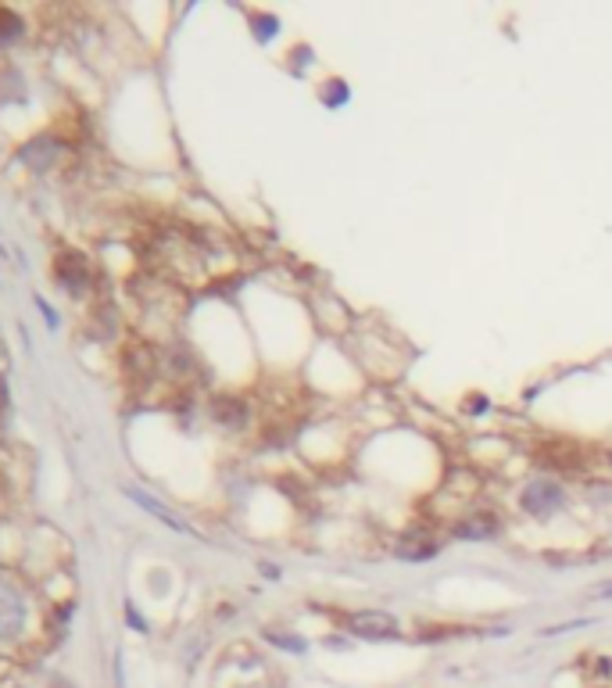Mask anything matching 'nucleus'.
<instances>
[{
	"label": "nucleus",
	"instance_id": "obj_1",
	"mask_svg": "<svg viewBox=\"0 0 612 688\" xmlns=\"http://www.w3.org/2000/svg\"><path fill=\"white\" fill-rule=\"evenodd\" d=\"M29 624V606L22 588L11 585L8 577H0V642H15L22 638Z\"/></svg>",
	"mask_w": 612,
	"mask_h": 688
},
{
	"label": "nucleus",
	"instance_id": "obj_2",
	"mask_svg": "<svg viewBox=\"0 0 612 688\" xmlns=\"http://www.w3.org/2000/svg\"><path fill=\"white\" fill-rule=\"evenodd\" d=\"M344 628L358 638H398V620L387 610H355L344 617Z\"/></svg>",
	"mask_w": 612,
	"mask_h": 688
},
{
	"label": "nucleus",
	"instance_id": "obj_3",
	"mask_svg": "<svg viewBox=\"0 0 612 688\" xmlns=\"http://www.w3.org/2000/svg\"><path fill=\"white\" fill-rule=\"evenodd\" d=\"M562 502H566V495H562V488L552 481H534L523 488V495H519L523 513L537 516V520H544V516H552L555 509H562Z\"/></svg>",
	"mask_w": 612,
	"mask_h": 688
},
{
	"label": "nucleus",
	"instance_id": "obj_4",
	"mask_svg": "<svg viewBox=\"0 0 612 688\" xmlns=\"http://www.w3.org/2000/svg\"><path fill=\"white\" fill-rule=\"evenodd\" d=\"M126 495H129V499H133L140 509H147V513H151V516H158V520H162L165 527H172V531H179V534H194V527L183 524V520H179V516L172 513V509H165V506H162V502H154L151 495H147V491H140V488H126Z\"/></svg>",
	"mask_w": 612,
	"mask_h": 688
},
{
	"label": "nucleus",
	"instance_id": "obj_5",
	"mask_svg": "<svg viewBox=\"0 0 612 688\" xmlns=\"http://www.w3.org/2000/svg\"><path fill=\"white\" fill-rule=\"evenodd\" d=\"M502 531L498 516L491 513H480V516H466L462 524H455V538H466V542H480V538H494Z\"/></svg>",
	"mask_w": 612,
	"mask_h": 688
},
{
	"label": "nucleus",
	"instance_id": "obj_6",
	"mask_svg": "<svg viewBox=\"0 0 612 688\" xmlns=\"http://www.w3.org/2000/svg\"><path fill=\"white\" fill-rule=\"evenodd\" d=\"M244 416H247L244 402H233V398H219V402H215V420H222L226 427H240Z\"/></svg>",
	"mask_w": 612,
	"mask_h": 688
},
{
	"label": "nucleus",
	"instance_id": "obj_7",
	"mask_svg": "<svg viewBox=\"0 0 612 688\" xmlns=\"http://www.w3.org/2000/svg\"><path fill=\"white\" fill-rule=\"evenodd\" d=\"M265 638H269L272 645H280V649H287V653H305L308 642L298 635H290V631H265Z\"/></svg>",
	"mask_w": 612,
	"mask_h": 688
},
{
	"label": "nucleus",
	"instance_id": "obj_8",
	"mask_svg": "<svg viewBox=\"0 0 612 688\" xmlns=\"http://www.w3.org/2000/svg\"><path fill=\"white\" fill-rule=\"evenodd\" d=\"M18 36H22V22H18L11 11L0 8V43H11V40H18Z\"/></svg>",
	"mask_w": 612,
	"mask_h": 688
},
{
	"label": "nucleus",
	"instance_id": "obj_9",
	"mask_svg": "<svg viewBox=\"0 0 612 688\" xmlns=\"http://www.w3.org/2000/svg\"><path fill=\"white\" fill-rule=\"evenodd\" d=\"M441 552V545L437 542H405V549H401V556L405 559H430Z\"/></svg>",
	"mask_w": 612,
	"mask_h": 688
},
{
	"label": "nucleus",
	"instance_id": "obj_10",
	"mask_svg": "<svg viewBox=\"0 0 612 688\" xmlns=\"http://www.w3.org/2000/svg\"><path fill=\"white\" fill-rule=\"evenodd\" d=\"M255 29H258V40H272V36H276V29H280V22H276V18L272 15H255Z\"/></svg>",
	"mask_w": 612,
	"mask_h": 688
},
{
	"label": "nucleus",
	"instance_id": "obj_11",
	"mask_svg": "<svg viewBox=\"0 0 612 688\" xmlns=\"http://www.w3.org/2000/svg\"><path fill=\"white\" fill-rule=\"evenodd\" d=\"M330 90H344V83H337V79H333ZM344 101H348L344 94H330V97H326V104H333V108H337V104H344Z\"/></svg>",
	"mask_w": 612,
	"mask_h": 688
},
{
	"label": "nucleus",
	"instance_id": "obj_12",
	"mask_svg": "<svg viewBox=\"0 0 612 688\" xmlns=\"http://www.w3.org/2000/svg\"><path fill=\"white\" fill-rule=\"evenodd\" d=\"M598 595H612V581H609V585H602V588H598Z\"/></svg>",
	"mask_w": 612,
	"mask_h": 688
}]
</instances>
